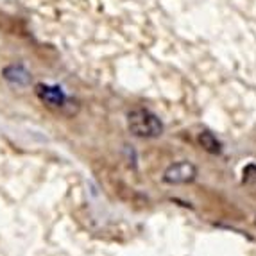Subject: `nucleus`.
<instances>
[{
    "label": "nucleus",
    "instance_id": "1",
    "mask_svg": "<svg viewBox=\"0 0 256 256\" xmlns=\"http://www.w3.org/2000/svg\"><path fill=\"white\" fill-rule=\"evenodd\" d=\"M128 128L138 138H158L163 134L162 120L146 108H136L129 113Z\"/></svg>",
    "mask_w": 256,
    "mask_h": 256
},
{
    "label": "nucleus",
    "instance_id": "5",
    "mask_svg": "<svg viewBox=\"0 0 256 256\" xmlns=\"http://www.w3.org/2000/svg\"><path fill=\"white\" fill-rule=\"evenodd\" d=\"M197 142H199V146L210 154H220L222 152V144L218 142V138L215 136L214 132L210 131H201L199 132V136H197Z\"/></svg>",
    "mask_w": 256,
    "mask_h": 256
},
{
    "label": "nucleus",
    "instance_id": "6",
    "mask_svg": "<svg viewBox=\"0 0 256 256\" xmlns=\"http://www.w3.org/2000/svg\"><path fill=\"white\" fill-rule=\"evenodd\" d=\"M244 183L256 186V165H248L244 168Z\"/></svg>",
    "mask_w": 256,
    "mask_h": 256
},
{
    "label": "nucleus",
    "instance_id": "3",
    "mask_svg": "<svg viewBox=\"0 0 256 256\" xmlns=\"http://www.w3.org/2000/svg\"><path fill=\"white\" fill-rule=\"evenodd\" d=\"M34 92H36V97H38L45 106L52 108V110H63V108L68 104V97H66V94L61 90L60 86L40 82V84H36Z\"/></svg>",
    "mask_w": 256,
    "mask_h": 256
},
{
    "label": "nucleus",
    "instance_id": "2",
    "mask_svg": "<svg viewBox=\"0 0 256 256\" xmlns=\"http://www.w3.org/2000/svg\"><path fill=\"white\" fill-rule=\"evenodd\" d=\"M197 178V168L190 162H178L166 166L163 172V181L168 184H188Z\"/></svg>",
    "mask_w": 256,
    "mask_h": 256
},
{
    "label": "nucleus",
    "instance_id": "4",
    "mask_svg": "<svg viewBox=\"0 0 256 256\" xmlns=\"http://www.w3.org/2000/svg\"><path fill=\"white\" fill-rule=\"evenodd\" d=\"M2 77L13 86H27L30 84V72L24 64H8L2 68Z\"/></svg>",
    "mask_w": 256,
    "mask_h": 256
}]
</instances>
